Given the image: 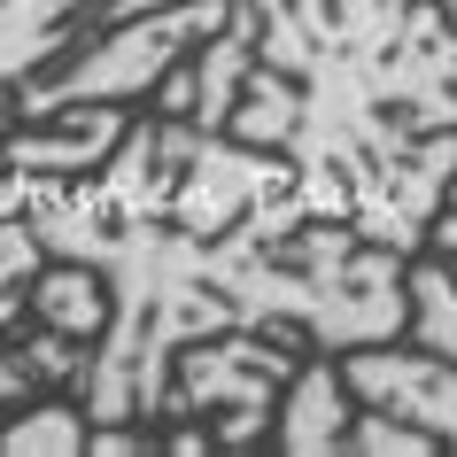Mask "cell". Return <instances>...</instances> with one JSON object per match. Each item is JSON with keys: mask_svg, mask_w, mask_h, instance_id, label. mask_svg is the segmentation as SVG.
Returning a JSON list of instances; mask_svg holds the SVG:
<instances>
[{"mask_svg": "<svg viewBox=\"0 0 457 457\" xmlns=\"http://www.w3.org/2000/svg\"><path fill=\"white\" fill-rule=\"evenodd\" d=\"M233 132L295 155L311 217L419 256L457 179V16L442 0H248Z\"/></svg>", "mask_w": 457, "mask_h": 457, "instance_id": "1", "label": "cell"}, {"mask_svg": "<svg viewBox=\"0 0 457 457\" xmlns=\"http://www.w3.org/2000/svg\"><path fill=\"white\" fill-rule=\"evenodd\" d=\"M241 0H170V8H147V16H124L101 47H86L71 71L54 78H31L16 94V117H62V109H86V101H132V94H155L179 62H187L202 39L233 24Z\"/></svg>", "mask_w": 457, "mask_h": 457, "instance_id": "2", "label": "cell"}, {"mask_svg": "<svg viewBox=\"0 0 457 457\" xmlns=\"http://www.w3.org/2000/svg\"><path fill=\"white\" fill-rule=\"evenodd\" d=\"M303 364L279 349L271 326H233L225 341H202L187 364H179V395L170 411H217V442L241 450L279 419V395Z\"/></svg>", "mask_w": 457, "mask_h": 457, "instance_id": "3", "label": "cell"}, {"mask_svg": "<svg viewBox=\"0 0 457 457\" xmlns=\"http://www.w3.org/2000/svg\"><path fill=\"white\" fill-rule=\"evenodd\" d=\"M248 71H256V8L241 0L233 24L217 31V39H202V47L155 86V109L202 124V132H233V109H241V94H248Z\"/></svg>", "mask_w": 457, "mask_h": 457, "instance_id": "4", "label": "cell"}, {"mask_svg": "<svg viewBox=\"0 0 457 457\" xmlns=\"http://www.w3.org/2000/svg\"><path fill=\"white\" fill-rule=\"evenodd\" d=\"M349 403H357V387H349L341 357L318 349V357L287 380V403H279V419H271L279 450H349V427H357Z\"/></svg>", "mask_w": 457, "mask_h": 457, "instance_id": "5", "label": "cell"}, {"mask_svg": "<svg viewBox=\"0 0 457 457\" xmlns=\"http://www.w3.org/2000/svg\"><path fill=\"white\" fill-rule=\"evenodd\" d=\"M39 264H47L39 225H31V217H0V395H8V403H24L31 387H39V372L24 364V349H8V326L24 318Z\"/></svg>", "mask_w": 457, "mask_h": 457, "instance_id": "6", "label": "cell"}, {"mask_svg": "<svg viewBox=\"0 0 457 457\" xmlns=\"http://www.w3.org/2000/svg\"><path fill=\"white\" fill-rule=\"evenodd\" d=\"M31 318L94 341V334H109V318H117V287H109V271L71 264V256H62L54 271H39V279H31Z\"/></svg>", "mask_w": 457, "mask_h": 457, "instance_id": "7", "label": "cell"}, {"mask_svg": "<svg viewBox=\"0 0 457 457\" xmlns=\"http://www.w3.org/2000/svg\"><path fill=\"white\" fill-rule=\"evenodd\" d=\"M411 334H419V349L457 364V271L450 264H411Z\"/></svg>", "mask_w": 457, "mask_h": 457, "instance_id": "8", "label": "cell"}, {"mask_svg": "<svg viewBox=\"0 0 457 457\" xmlns=\"http://www.w3.org/2000/svg\"><path fill=\"white\" fill-rule=\"evenodd\" d=\"M0 450H94V411L86 403H39V411H16L8 427H0Z\"/></svg>", "mask_w": 457, "mask_h": 457, "instance_id": "9", "label": "cell"}, {"mask_svg": "<svg viewBox=\"0 0 457 457\" xmlns=\"http://www.w3.org/2000/svg\"><path fill=\"white\" fill-rule=\"evenodd\" d=\"M349 450H380V457H427L442 450V434L419 427V419H395V411H357V427H349Z\"/></svg>", "mask_w": 457, "mask_h": 457, "instance_id": "10", "label": "cell"}, {"mask_svg": "<svg viewBox=\"0 0 457 457\" xmlns=\"http://www.w3.org/2000/svg\"><path fill=\"white\" fill-rule=\"evenodd\" d=\"M147 8H170V0H101V24H124V16H147Z\"/></svg>", "mask_w": 457, "mask_h": 457, "instance_id": "11", "label": "cell"}, {"mask_svg": "<svg viewBox=\"0 0 457 457\" xmlns=\"http://www.w3.org/2000/svg\"><path fill=\"white\" fill-rule=\"evenodd\" d=\"M434 241H442V248H450V256H457V179H450V210L434 217Z\"/></svg>", "mask_w": 457, "mask_h": 457, "instance_id": "12", "label": "cell"}, {"mask_svg": "<svg viewBox=\"0 0 457 457\" xmlns=\"http://www.w3.org/2000/svg\"><path fill=\"white\" fill-rule=\"evenodd\" d=\"M0 170H8V140H0Z\"/></svg>", "mask_w": 457, "mask_h": 457, "instance_id": "13", "label": "cell"}, {"mask_svg": "<svg viewBox=\"0 0 457 457\" xmlns=\"http://www.w3.org/2000/svg\"><path fill=\"white\" fill-rule=\"evenodd\" d=\"M0 403H8V395H0ZM0 427H8V419H0Z\"/></svg>", "mask_w": 457, "mask_h": 457, "instance_id": "14", "label": "cell"}]
</instances>
